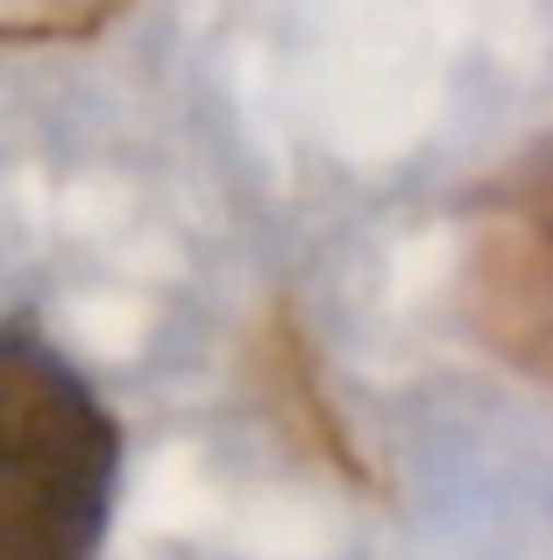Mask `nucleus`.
<instances>
[{"label":"nucleus","mask_w":553,"mask_h":560,"mask_svg":"<svg viewBox=\"0 0 553 560\" xmlns=\"http://www.w3.org/2000/svg\"><path fill=\"white\" fill-rule=\"evenodd\" d=\"M121 490V425L22 327H0V560H99Z\"/></svg>","instance_id":"1"},{"label":"nucleus","mask_w":553,"mask_h":560,"mask_svg":"<svg viewBox=\"0 0 553 560\" xmlns=\"http://www.w3.org/2000/svg\"><path fill=\"white\" fill-rule=\"evenodd\" d=\"M461 305L490 355L553 390V136L469 199Z\"/></svg>","instance_id":"2"}]
</instances>
